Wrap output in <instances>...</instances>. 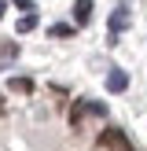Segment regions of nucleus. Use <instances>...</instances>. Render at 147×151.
<instances>
[{
	"label": "nucleus",
	"instance_id": "f257e3e1",
	"mask_svg": "<svg viewBox=\"0 0 147 151\" xmlns=\"http://www.w3.org/2000/svg\"><path fill=\"white\" fill-rule=\"evenodd\" d=\"M103 114H107V103H99V100H77L74 111H70V125L77 129L85 118H103Z\"/></svg>",
	"mask_w": 147,
	"mask_h": 151
},
{
	"label": "nucleus",
	"instance_id": "f03ea898",
	"mask_svg": "<svg viewBox=\"0 0 147 151\" xmlns=\"http://www.w3.org/2000/svg\"><path fill=\"white\" fill-rule=\"evenodd\" d=\"M99 147H107V151H132L129 137H125V129H118V125H110V129L99 133Z\"/></svg>",
	"mask_w": 147,
	"mask_h": 151
},
{
	"label": "nucleus",
	"instance_id": "7ed1b4c3",
	"mask_svg": "<svg viewBox=\"0 0 147 151\" xmlns=\"http://www.w3.org/2000/svg\"><path fill=\"white\" fill-rule=\"evenodd\" d=\"M129 26V7L125 4H118L114 11H110V37H107V44H118V33Z\"/></svg>",
	"mask_w": 147,
	"mask_h": 151
},
{
	"label": "nucleus",
	"instance_id": "20e7f679",
	"mask_svg": "<svg viewBox=\"0 0 147 151\" xmlns=\"http://www.w3.org/2000/svg\"><path fill=\"white\" fill-rule=\"evenodd\" d=\"M107 88H110V92H125V88H129V74L114 66V70L107 74Z\"/></svg>",
	"mask_w": 147,
	"mask_h": 151
},
{
	"label": "nucleus",
	"instance_id": "39448f33",
	"mask_svg": "<svg viewBox=\"0 0 147 151\" xmlns=\"http://www.w3.org/2000/svg\"><path fill=\"white\" fill-rule=\"evenodd\" d=\"M15 55H19V41H0V70H7Z\"/></svg>",
	"mask_w": 147,
	"mask_h": 151
},
{
	"label": "nucleus",
	"instance_id": "423d86ee",
	"mask_svg": "<svg viewBox=\"0 0 147 151\" xmlns=\"http://www.w3.org/2000/svg\"><path fill=\"white\" fill-rule=\"evenodd\" d=\"M88 19H92V0H74V22L85 26Z\"/></svg>",
	"mask_w": 147,
	"mask_h": 151
},
{
	"label": "nucleus",
	"instance_id": "0eeeda50",
	"mask_svg": "<svg viewBox=\"0 0 147 151\" xmlns=\"http://www.w3.org/2000/svg\"><path fill=\"white\" fill-rule=\"evenodd\" d=\"M7 88H11V92L29 96V92H33V81H29V78H11V81H7Z\"/></svg>",
	"mask_w": 147,
	"mask_h": 151
},
{
	"label": "nucleus",
	"instance_id": "6e6552de",
	"mask_svg": "<svg viewBox=\"0 0 147 151\" xmlns=\"http://www.w3.org/2000/svg\"><path fill=\"white\" fill-rule=\"evenodd\" d=\"M48 33H51V37H70V33H74V26H70V22H55Z\"/></svg>",
	"mask_w": 147,
	"mask_h": 151
},
{
	"label": "nucleus",
	"instance_id": "1a4fd4ad",
	"mask_svg": "<svg viewBox=\"0 0 147 151\" xmlns=\"http://www.w3.org/2000/svg\"><path fill=\"white\" fill-rule=\"evenodd\" d=\"M33 26H37V15H22L19 19V33H29Z\"/></svg>",
	"mask_w": 147,
	"mask_h": 151
},
{
	"label": "nucleus",
	"instance_id": "9d476101",
	"mask_svg": "<svg viewBox=\"0 0 147 151\" xmlns=\"http://www.w3.org/2000/svg\"><path fill=\"white\" fill-rule=\"evenodd\" d=\"M15 7H22V11H33V0H11Z\"/></svg>",
	"mask_w": 147,
	"mask_h": 151
},
{
	"label": "nucleus",
	"instance_id": "9b49d317",
	"mask_svg": "<svg viewBox=\"0 0 147 151\" xmlns=\"http://www.w3.org/2000/svg\"><path fill=\"white\" fill-rule=\"evenodd\" d=\"M4 11H7V0H0V19H4Z\"/></svg>",
	"mask_w": 147,
	"mask_h": 151
},
{
	"label": "nucleus",
	"instance_id": "f8f14e48",
	"mask_svg": "<svg viewBox=\"0 0 147 151\" xmlns=\"http://www.w3.org/2000/svg\"><path fill=\"white\" fill-rule=\"evenodd\" d=\"M4 111H7V107H4V96H0V114H4Z\"/></svg>",
	"mask_w": 147,
	"mask_h": 151
}]
</instances>
